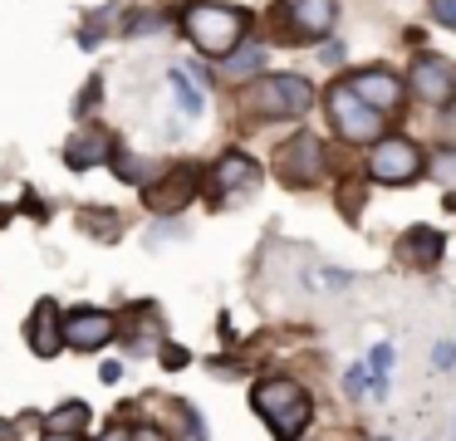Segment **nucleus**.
Wrapping results in <instances>:
<instances>
[{
	"label": "nucleus",
	"mask_w": 456,
	"mask_h": 441,
	"mask_svg": "<svg viewBox=\"0 0 456 441\" xmlns=\"http://www.w3.org/2000/svg\"><path fill=\"white\" fill-rule=\"evenodd\" d=\"M182 29H187V39L207 59H226L240 49V39L250 29V15L236 5H221V0H191L182 10Z\"/></svg>",
	"instance_id": "nucleus-1"
},
{
	"label": "nucleus",
	"mask_w": 456,
	"mask_h": 441,
	"mask_svg": "<svg viewBox=\"0 0 456 441\" xmlns=\"http://www.w3.org/2000/svg\"><path fill=\"white\" fill-rule=\"evenodd\" d=\"M250 407L260 412V421L270 427V437L275 441H299L309 427V417H314V407H309V392L299 388V382L289 378H265L250 388Z\"/></svg>",
	"instance_id": "nucleus-2"
},
{
	"label": "nucleus",
	"mask_w": 456,
	"mask_h": 441,
	"mask_svg": "<svg viewBox=\"0 0 456 441\" xmlns=\"http://www.w3.org/2000/svg\"><path fill=\"white\" fill-rule=\"evenodd\" d=\"M329 118H334L344 143H378L383 137V108H373L354 84H334L329 88Z\"/></svg>",
	"instance_id": "nucleus-3"
},
{
	"label": "nucleus",
	"mask_w": 456,
	"mask_h": 441,
	"mask_svg": "<svg viewBox=\"0 0 456 441\" xmlns=\"http://www.w3.org/2000/svg\"><path fill=\"white\" fill-rule=\"evenodd\" d=\"M427 172V157L412 137H378V147L368 152V176L383 186H407Z\"/></svg>",
	"instance_id": "nucleus-4"
},
{
	"label": "nucleus",
	"mask_w": 456,
	"mask_h": 441,
	"mask_svg": "<svg viewBox=\"0 0 456 441\" xmlns=\"http://www.w3.org/2000/svg\"><path fill=\"white\" fill-rule=\"evenodd\" d=\"M309 103H314V88L299 74H270V78H260V84L246 88V108H256V113H265V118L309 113Z\"/></svg>",
	"instance_id": "nucleus-5"
},
{
	"label": "nucleus",
	"mask_w": 456,
	"mask_h": 441,
	"mask_svg": "<svg viewBox=\"0 0 456 441\" xmlns=\"http://www.w3.org/2000/svg\"><path fill=\"white\" fill-rule=\"evenodd\" d=\"M275 172L285 176L289 186H314L319 176H324V147H319V137L299 133L295 143H285V147H280Z\"/></svg>",
	"instance_id": "nucleus-6"
},
{
	"label": "nucleus",
	"mask_w": 456,
	"mask_h": 441,
	"mask_svg": "<svg viewBox=\"0 0 456 441\" xmlns=\"http://www.w3.org/2000/svg\"><path fill=\"white\" fill-rule=\"evenodd\" d=\"M407 88L422 103H446L456 94V64L446 54H422L412 64V74H407Z\"/></svg>",
	"instance_id": "nucleus-7"
},
{
	"label": "nucleus",
	"mask_w": 456,
	"mask_h": 441,
	"mask_svg": "<svg viewBox=\"0 0 456 441\" xmlns=\"http://www.w3.org/2000/svg\"><path fill=\"white\" fill-rule=\"evenodd\" d=\"M113 333H118V319H113L109 309H74L64 314V343L69 348H103V343H113Z\"/></svg>",
	"instance_id": "nucleus-8"
},
{
	"label": "nucleus",
	"mask_w": 456,
	"mask_h": 441,
	"mask_svg": "<svg viewBox=\"0 0 456 441\" xmlns=\"http://www.w3.org/2000/svg\"><path fill=\"white\" fill-rule=\"evenodd\" d=\"M25 343H30L35 358H54V353L64 348V333H60V309H54V299H40L30 314V323H25Z\"/></svg>",
	"instance_id": "nucleus-9"
},
{
	"label": "nucleus",
	"mask_w": 456,
	"mask_h": 441,
	"mask_svg": "<svg viewBox=\"0 0 456 441\" xmlns=\"http://www.w3.org/2000/svg\"><path fill=\"white\" fill-rule=\"evenodd\" d=\"M338 5L334 0H285V20L295 25L299 39H324L334 29Z\"/></svg>",
	"instance_id": "nucleus-10"
},
{
	"label": "nucleus",
	"mask_w": 456,
	"mask_h": 441,
	"mask_svg": "<svg viewBox=\"0 0 456 441\" xmlns=\"http://www.w3.org/2000/svg\"><path fill=\"white\" fill-rule=\"evenodd\" d=\"M442 250H446V235L436 231V225H412V231L403 235V245H397L403 265H412V270H436V265H442Z\"/></svg>",
	"instance_id": "nucleus-11"
},
{
	"label": "nucleus",
	"mask_w": 456,
	"mask_h": 441,
	"mask_svg": "<svg viewBox=\"0 0 456 441\" xmlns=\"http://www.w3.org/2000/svg\"><path fill=\"white\" fill-rule=\"evenodd\" d=\"M191 182H197L191 172L158 176V182H148V186H142V201H148L158 216H172V211H182V206H187L191 196H197V186H191Z\"/></svg>",
	"instance_id": "nucleus-12"
},
{
	"label": "nucleus",
	"mask_w": 456,
	"mask_h": 441,
	"mask_svg": "<svg viewBox=\"0 0 456 441\" xmlns=\"http://www.w3.org/2000/svg\"><path fill=\"white\" fill-rule=\"evenodd\" d=\"M348 84H354L358 94H363L368 103H373V108H383V113H393V108L403 103V94H407V84H403V78L383 74V69H368V74H354Z\"/></svg>",
	"instance_id": "nucleus-13"
},
{
	"label": "nucleus",
	"mask_w": 456,
	"mask_h": 441,
	"mask_svg": "<svg viewBox=\"0 0 456 441\" xmlns=\"http://www.w3.org/2000/svg\"><path fill=\"white\" fill-rule=\"evenodd\" d=\"M64 162H69L74 172H89V167L113 162V143H109V133H74V137H69V147H64Z\"/></svg>",
	"instance_id": "nucleus-14"
},
{
	"label": "nucleus",
	"mask_w": 456,
	"mask_h": 441,
	"mask_svg": "<svg viewBox=\"0 0 456 441\" xmlns=\"http://www.w3.org/2000/svg\"><path fill=\"white\" fill-rule=\"evenodd\" d=\"M211 182H216L221 192H246V186L260 182V167L250 162L246 152H226L216 167H211Z\"/></svg>",
	"instance_id": "nucleus-15"
},
{
	"label": "nucleus",
	"mask_w": 456,
	"mask_h": 441,
	"mask_svg": "<svg viewBox=\"0 0 456 441\" xmlns=\"http://www.w3.org/2000/svg\"><path fill=\"white\" fill-rule=\"evenodd\" d=\"M94 421V412L84 402H64V407L50 412V431H84Z\"/></svg>",
	"instance_id": "nucleus-16"
},
{
	"label": "nucleus",
	"mask_w": 456,
	"mask_h": 441,
	"mask_svg": "<svg viewBox=\"0 0 456 441\" xmlns=\"http://www.w3.org/2000/svg\"><path fill=\"white\" fill-rule=\"evenodd\" d=\"M265 64V49L250 45V49H236V54H226V69L231 74H256V69Z\"/></svg>",
	"instance_id": "nucleus-17"
},
{
	"label": "nucleus",
	"mask_w": 456,
	"mask_h": 441,
	"mask_svg": "<svg viewBox=\"0 0 456 441\" xmlns=\"http://www.w3.org/2000/svg\"><path fill=\"white\" fill-rule=\"evenodd\" d=\"M172 88H177V98H182V108H187V113H201V94H197V84H191L187 74H182V69H172Z\"/></svg>",
	"instance_id": "nucleus-18"
},
{
	"label": "nucleus",
	"mask_w": 456,
	"mask_h": 441,
	"mask_svg": "<svg viewBox=\"0 0 456 441\" xmlns=\"http://www.w3.org/2000/svg\"><path fill=\"white\" fill-rule=\"evenodd\" d=\"M436 133H442L446 152H456V103H446V113H442V123H436Z\"/></svg>",
	"instance_id": "nucleus-19"
},
{
	"label": "nucleus",
	"mask_w": 456,
	"mask_h": 441,
	"mask_svg": "<svg viewBox=\"0 0 456 441\" xmlns=\"http://www.w3.org/2000/svg\"><path fill=\"white\" fill-rule=\"evenodd\" d=\"M456 363V343H436L432 348V368H452Z\"/></svg>",
	"instance_id": "nucleus-20"
},
{
	"label": "nucleus",
	"mask_w": 456,
	"mask_h": 441,
	"mask_svg": "<svg viewBox=\"0 0 456 441\" xmlns=\"http://www.w3.org/2000/svg\"><path fill=\"white\" fill-rule=\"evenodd\" d=\"M432 15H436V20H446V25L456 29V0H432Z\"/></svg>",
	"instance_id": "nucleus-21"
},
{
	"label": "nucleus",
	"mask_w": 456,
	"mask_h": 441,
	"mask_svg": "<svg viewBox=\"0 0 456 441\" xmlns=\"http://www.w3.org/2000/svg\"><path fill=\"white\" fill-rule=\"evenodd\" d=\"M387 368H393V348L378 343V348H373V372H387Z\"/></svg>",
	"instance_id": "nucleus-22"
},
{
	"label": "nucleus",
	"mask_w": 456,
	"mask_h": 441,
	"mask_svg": "<svg viewBox=\"0 0 456 441\" xmlns=\"http://www.w3.org/2000/svg\"><path fill=\"white\" fill-rule=\"evenodd\" d=\"M363 378H368V372H363V368H348V378H344V388H348V392H363V388H368V382H363Z\"/></svg>",
	"instance_id": "nucleus-23"
},
{
	"label": "nucleus",
	"mask_w": 456,
	"mask_h": 441,
	"mask_svg": "<svg viewBox=\"0 0 456 441\" xmlns=\"http://www.w3.org/2000/svg\"><path fill=\"white\" fill-rule=\"evenodd\" d=\"M314 284H334V290H338V284H348V274L344 270H329V274H314Z\"/></svg>",
	"instance_id": "nucleus-24"
},
{
	"label": "nucleus",
	"mask_w": 456,
	"mask_h": 441,
	"mask_svg": "<svg viewBox=\"0 0 456 441\" xmlns=\"http://www.w3.org/2000/svg\"><path fill=\"white\" fill-rule=\"evenodd\" d=\"M133 441H167L158 427H133Z\"/></svg>",
	"instance_id": "nucleus-25"
},
{
	"label": "nucleus",
	"mask_w": 456,
	"mask_h": 441,
	"mask_svg": "<svg viewBox=\"0 0 456 441\" xmlns=\"http://www.w3.org/2000/svg\"><path fill=\"white\" fill-rule=\"evenodd\" d=\"M162 363H167V368H182V363H187V353H182V348H162Z\"/></svg>",
	"instance_id": "nucleus-26"
},
{
	"label": "nucleus",
	"mask_w": 456,
	"mask_h": 441,
	"mask_svg": "<svg viewBox=\"0 0 456 441\" xmlns=\"http://www.w3.org/2000/svg\"><path fill=\"white\" fill-rule=\"evenodd\" d=\"M99 441H133V431H128V427H113V431H103Z\"/></svg>",
	"instance_id": "nucleus-27"
},
{
	"label": "nucleus",
	"mask_w": 456,
	"mask_h": 441,
	"mask_svg": "<svg viewBox=\"0 0 456 441\" xmlns=\"http://www.w3.org/2000/svg\"><path fill=\"white\" fill-rule=\"evenodd\" d=\"M45 441H79V437H74V431H50Z\"/></svg>",
	"instance_id": "nucleus-28"
},
{
	"label": "nucleus",
	"mask_w": 456,
	"mask_h": 441,
	"mask_svg": "<svg viewBox=\"0 0 456 441\" xmlns=\"http://www.w3.org/2000/svg\"><path fill=\"white\" fill-rule=\"evenodd\" d=\"M446 206H456V196H446Z\"/></svg>",
	"instance_id": "nucleus-29"
}]
</instances>
